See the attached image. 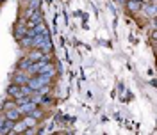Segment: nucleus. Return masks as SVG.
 <instances>
[{
	"instance_id": "obj_2",
	"label": "nucleus",
	"mask_w": 157,
	"mask_h": 135,
	"mask_svg": "<svg viewBox=\"0 0 157 135\" xmlns=\"http://www.w3.org/2000/svg\"><path fill=\"white\" fill-rule=\"evenodd\" d=\"M20 116H21V112H20V110L16 108V107L6 112V119H11V121H14V123H16V121L20 119Z\"/></svg>"
},
{
	"instance_id": "obj_12",
	"label": "nucleus",
	"mask_w": 157,
	"mask_h": 135,
	"mask_svg": "<svg viewBox=\"0 0 157 135\" xmlns=\"http://www.w3.org/2000/svg\"><path fill=\"white\" fill-rule=\"evenodd\" d=\"M41 7V0H30V11H38Z\"/></svg>"
},
{
	"instance_id": "obj_13",
	"label": "nucleus",
	"mask_w": 157,
	"mask_h": 135,
	"mask_svg": "<svg viewBox=\"0 0 157 135\" xmlns=\"http://www.w3.org/2000/svg\"><path fill=\"white\" fill-rule=\"evenodd\" d=\"M116 2H120V4H123V2H127V0H116Z\"/></svg>"
},
{
	"instance_id": "obj_11",
	"label": "nucleus",
	"mask_w": 157,
	"mask_h": 135,
	"mask_svg": "<svg viewBox=\"0 0 157 135\" xmlns=\"http://www.w3.org/2000/svg\"><path fill=\"white\" fill-rule=\"evenodd\" d=\"M30 64H32V60H29V59H21V62H20V69H29Z\"/></svg>"
},
{
	"instance_id": "obj_10",
	"label": "nucleus",
	"mask_w": 157,
	"mask_h": 135,
	"mask_svg": "<svg viewBox=\"0 0 157 135\" xmlns=\"http://www.w3.org/2000/svg\"><path fill=\"white\" fill-rule=\"evenodd\" d=\"M27 116L32 117V119H39V117H41V110H39V108H34V110H30Z\"/></svg>"
},
{
	"instance_id": "obj_7",
	"label": "nucleus",
	"mask_w": 157,
	"mask_h": 135,
	"mask_svg": "<svg viewBox=\"0 0 157 135\" xmlns=\"http://www.w3.org/2000/svg\"><path fill=\"white\" fill-rule=\"evenodd\" d=\"M41 55H43V52H41V50H38V48H34V50L29 53V57H27V59L34 62V60H39V59H41Z\"/></svg>"
},
{
	"instance_id": "obj_1",
	"label": "nucleus",
	"mask_w": 157,
	"mask_h": 135,
	"mask_svg": "<svg viewBox=\"0 0 157 135\" xmlns=\"http://www.w3.org/2000/svg\"><path fill=\"white\" fill-rule=\"evenodd\" d=\"M38 50H41L43 53H50V52H52V43H50V38H48V34H47L45 38L41 39V43L38 45Z\"/></svg>"
},
{
	"instance_id": "obj_14",
	"label": "nucleus",
	"mask_w": 157,
	"mask_h": 135,
	"mask_svg": "<svg viewBox=\"0 0 157 135\" xmlns=\"http://www.w3.org/2000/svg\"><path fill=\"white\" fill-rule=\"evenodd\" d=\"M139 2H141V0H139Z\"/></svg>"
},
{
	"instance_id": "obj_8",
	"label": "nucleus",
	"mask_w": 157,
	"mask_h": 135,
	"mask_svg": "<svg viewBox=\"0 0 157 135\" xmlns=\"http://www.w3.org/2000/svg\"><path fill=\"white\" fill-rule=\"evenodd\" d=\"M25 34H27V27H23V25H20V27H16V30H14V38L18 39V41H20L21 38H23Z\"/></svg>"
},
{
	"instance_id": "obj_5",
	"label": "nucleus",
	"mask_w": 157,
	"mask_h": 135,
	"mask_svg": "<svg viewBox=\"0 0 157 135\" xmlns=\"http://www.w3.org/2000/svg\"><path fill=\"white\" fill-rule=\"evenodd\" d=\"M27 82H29V75H23V73H18L16 77L13 78V84H16V86H23Z\"/></svg>"
},
{
	"instance_id": "obj_4",
	"label": "nucleus",
	"mask_w": 157,
	"mask_h": 135,
	"mask_svg": "<svg viewBox=\"0 0 157 135\" xmlns=\"http://www.w3.org/2000/svg\"><path fill=\"white\" fill-rule=\"evenodd\" d=\"M34 108H36V103H34V101H32V100H30V101H27V103H23V105H20V112H21V114H29L30 110H34Z\"/></svg>"
},
{
	"instance_id": "obj_15",
	"label": "nucleus",
	"mask_w": 157,
	"mask_h": 135,
	"mask_svg": "<svg viewBox=\"0 0 157 135\" xmlns=\"http://www.w3.org/2000/svg\"><path fill=\"white\" fill-rule=\"evenodd\" d=\"M0 2H2V0H0Z\"/></svg>"
},
{
	"instance_id": "obj_9",
	"label": "nucleus",
	"mask_w": 157,
	"mask_h": 135,
	"mask_svg": "<svg viewBox=\"0 0 157 135\" xmlns=\"http://www.w3.org/2000/svg\"><path fill=\"white\" fill-rule=\"evenodd\" d=\"M20 45H21V46H25V48H27V46H32V38H29V36L25 34L23 38L20 39Z\"/></svg>"
},
{
	"instance_id": "obj_3",
	"label": "nucleus",
	"mask_w": 157,
	"mask_h": 135,
	"mask_svg": "<svg viewBox=\"0 0 157 135\" xmlns=\"http://www.w3.org/2000/svg\"><path fill=\"white\" fill-rule=\"evenodd\" d=\"M143 7V2H139V0H128L127 4V9L130 11V13H136V11H139Z\"/></svg>"
},
{
	"instance_id": "obj_6",
	"label": "nucleus",
	"mask_w": 157,
	"mask_h": 135,
	"mask_svg": "<svg viewBox=\"0 0 157 135\" xmlns=\"http://www.w3.org/2000/svg\"><path fill=\"white\" fill-rule=\"evenodd\" d=\"M7 94L13 98H20L21 96V93H20V86H16V84H11L9 87H7Z\"/></svg>"
}]
</instances>
